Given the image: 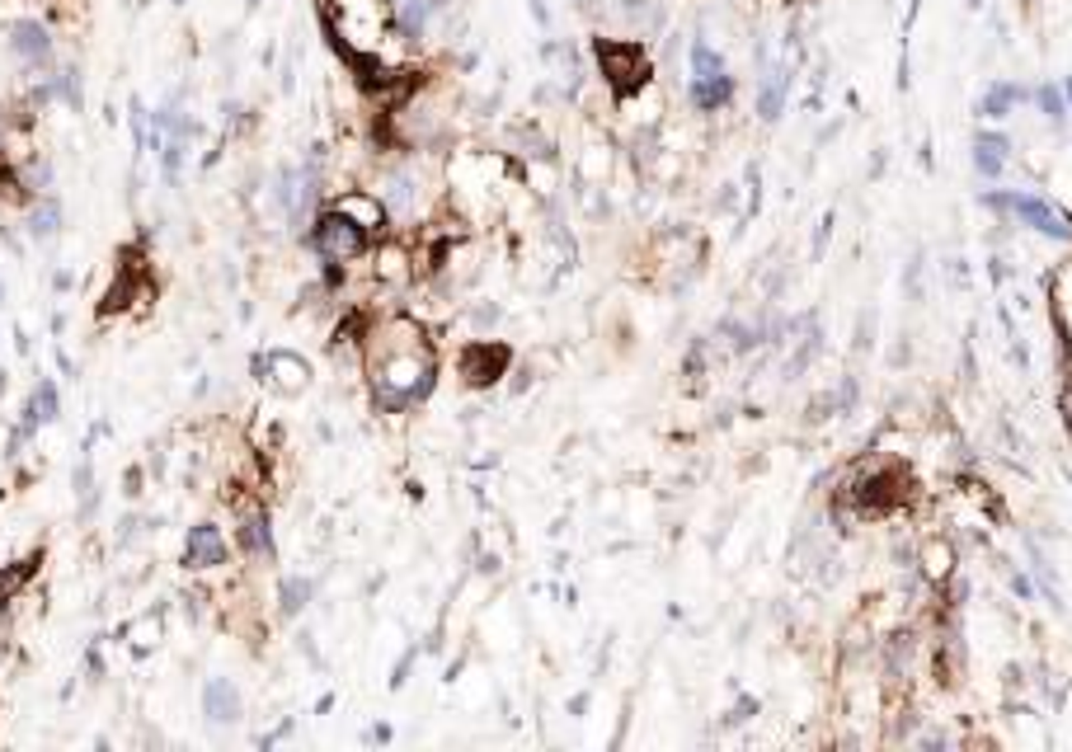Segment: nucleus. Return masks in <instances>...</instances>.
<instances>
[{"label": "nucleus", "mask_w": 1072, "mask_h": 752, "mask_svg": "<svg viewBox=\"0 0 1072 752\" xmlns=\"http://www.w3.org/2000/svg\"><path fill=\"white\" fill-rule=\"evenodd\" d=\"M203 710L212 724H235L240 719V691L226 682V677H207L203 687Z\"/></svg>", "instance_id": "ddd939ff"}, {"label": "nucleus", "mask_w": 1072, "mask_h": 752, "mask_svg": "<svg viewBox=\"0 0 1072 752\" xmlns=\"http://www.w3.org/2000/svg\"><path fill=\"white\" fill-rule=\"evenodd\" d=\"M1035 104H1039V114L1044 118H1049L1054 127H1063L1072 114H1067V99H1063V85H1058V80H1049V85H1039L1035 90Z\"/></svg>", "instance_id": "f3484780"}, {"label": "nucleus", "mask_w": 1072, "mask_h": 752, "mask_svg": "<svg viewBox=\"0 0 1072 752\" xmlns=\"http://www.w3.org/2000/svg\"><path fill=\"white\" fill-rule=\"evenodd\" d=\"M0 306H5V287H0Z\"/></svg>", "instance_id": "bb28decb"}, {"label": "nucleus", "mask_w": 1072, "mask_h": 752, "mask_svg": "<svg viewBox=\"0 0 1072 752\" xmlns=\"http://www.w3.org/2000/svg\"><path fill=\"white\" fill-rule=\"evenodd\" d=\"M974 170L983 175V179H1002V170H1007V155L1002 151H993V146H983V142H974Z\"/></svg>", "instance_id": "a211bd4d"}, {"label": "nucleus", "mask_w": 1072, "mask_h": 752, "mask_svg": "<svg viewBox=\"0 0 1072 752\" xmlns=\"http://www.w3.org/2000/svg\"><path fill=\"white\" fill-rule=\"evenodd\" d=\"M579 5H584V0H579Z\"/></svg>", "instance_id": "7c9ffc66"}, {"label": "nucleus", "mask_w": 1072, "mask_h": 752, "mask_svg": "<svg viewBox=\"0 0 1072 752\" xmlns=\"http://www.w3.org/2000/svg\"><path fill=\"white\" fill-rule=\"evenodd\" d=\"M686 99L701 114H720V108L734 99V75H715V80H686Z\"/></svg>", "instance_id": "4468645a"}, {"label": "nucleus", "mask_w": 1072, "mask_h": 752, "mask_svg": "<svg viewBox=\"0 0 1072 752\" xmlns=\"http://www.w3.org/2000/svg\"><path fill=\"white\" fill-rule=\"evenodd\" d=\"M786 95H790V66H766L762 85H757V118L776 123L781 108H786Z\"/></svg>", "instance_id": "f8f14e48"}, {"label": "nucleus", "mask_w": 1072, "mask_h": 752, "mask_svg": "<svg viewBox=\"0 0 1072 752\" xmlns=\"http://www.w3.org/2000/svg\"><path fill=\"white\" fill-rule=\"evenodd\" d=\"M311 249L325 264H353V259L367 255V226H363V221H353L344 207H329V212L316 216V226H311Z\"/></svg>", "instance_id": "7ed1b4c3"}, {"label": "nucleus", "mask_w": 1072, "mask_h": 752, "mask_svg": "<svg viewBox=\"0 0 1072 752\" xmlns=\"http://www.w3.org/2000/svg\"><path fill=\"white\" fill-rule=\"evenodd\" d=\"M983 207H993V212H1007V216H1016L1021 226H1030V231H1039L1044 240H1058V245H1072V226H1067V216L1063 212H1054L1049 203L1039 198V193H1016V188H987L983 198H978Z\"/></svg>", "instance_id": "f03ea898"}, {"label": "nucleus", "mask_w": 1072, "mask_h": 752, "mask_svg": "<svg viewBox=\"0 0 1072 752\" xmlns=\"http://www.w3.org/2000/svg\"><path fill=\"white\" fill-rule=\"evenodd\" d=\"M1067 485H1072V470H1067Z\"/></svg>", "instance_id": "cd10ccee"}, {"label": "nucleus", "mask_w": 1072, "mask_h": 752, "mask_svg": "<svg viewBox=\"0 0 1072 752\" xmlns=\"http://www.w3.org/2000/svg\"><path fill=\"white\" fill-rule=\"evenodd\" d=\"M828 236H833V216H823V226H818V236H814V259L823 255V245H828Z\"/></svg>", "instance_id": "b1692460"}, {"label": "nucleus", "mask_w": 1072, "mask_h": 752, "mask_svg": "<svg viewBox=\"0 0 1072 752\" xmlns=\"http://www.w3.org/2000/svg\"><path fill=\"white\" fill-rule=\"evenodd\" d=\"M734 5H738V0H734Z\"/></svg>", "instance_id": "c756f323"}, {"label": "nucleus", "mask_w": 1072, "mask_h": 752, "mask_svg": "<svg viewBox=\"0 0 1072 752\" xmlns=\"http://www.w3.org/2000/svg\"><path fill=\"white\" fill-rule=\"evenodd\" d=\"M29 574H34V560H24L15 574H0V602H5V597H15V588H19V583L29 578Z\"/></svg>", "instance_id": "aec40b11"}, {"label": "nucleus", "mask_w": 1072, "mask_h": 752, "mask_svg": "<svg viewBox=\"0 0 1072 752\" xmlns=\"http://www.w3.org/2000/svg\"><path fill=\"white\" fill-rule=\"evenodd\" d=\"M1011 588H1016V597H1021V602H1030L1035 597V583L1026 578V574H1011Z\"/></svg>", "instance_id": "5701e85b"}, {"label": "nucleus", "mask_w": 1072, "mask_h": 752, "mask_svg": "<svg viewBox=\"0 0 1072 752\" xmlns=\"http://www.w3.org/2000/svg\"><path fill=\"white\" fill-rule=\"evenodd\" d=\"M504 367H508V348H494V344H466L461 348V376H466V386L499 381Z\"/></svg>", "instance_id": "1a4fd4ad"}, {"label": "nucleus", "mask_w": 1072, "mask_h": 752, "mask_svg": "<svg viewBox=\"0 0 1072 752\" xmlns=\"http://www.w3.org/2000/svg\"><path fill=\"white\" fill-rule=\"evenodd\" d=\"M974 142L993 146V151H1002V155L1011 151V136H1007V132H993V127H978V132H974Z\"/></svg>", "instance_id": "412c9836"}, {"label": "nucleus", "mask_w": 1072, "mask_h": 752, "mask_svg": "<svg viewBox=\"0 0 1072 752\" xmlns=\"http://www.w3.org/2000/svg\"><path fill=\"white\" fill-rule=\"evenodd\" d=\"M875 344V311H861V329H857V348L866 353Z\"/></svg>", "instance_id": "4be33fe9"}, {"label": "nucleus", "mask_w": 1072, "mask_h": 752, "mask_svg": "<svg viewBox=\"0 0 1072 752\" xmlns=\"http://www.w3.org/2000/svg\"><path fill=\"white\" fill-rule=\"evenodd\" d=\"M306 602H311V583H306V578H287V583H283V611H287V617H296Z\"/></svg>", "instance_id": "6ab92c4d"}, {"label": "nucleus", "mask_w": 1072, "mask_h": 752, "mask_svg": "<svg viewBox=\"0 0 1072 752\" xmlns=\"http://www.w3.org/2000/svg\"><path fill=\"white\" fill-rule=\"evenodd\" d=\"M255 372H268L259 381H268L273 391H283V396H296V391H306L311 386V362L306 357H296L287 348H268L255 357Z\"/></svg>", "instance_id": "20e7f679"}, {"label": "nucleus", "mask_w": 1072, "mask_h": 752, "mask_svg": "<svg viewBox=\"0 0 1072 752\" xmlns=\"http://www.w3.org/2000/svg\"><path fill=\"white\" fill-rule=\"evenodd\" d=\"M1058 85H1063V99H1067V114H1072V75H1063V80H1058Z\"/></svg>", "instance_id": "a878e982"}, {"label": "nucleus", "mask_w": 1072, "mask_h": 752, "mask_svg": "<svg viewBox=\"0 0 1072 752\" xmlns=\"http://www.w3.org/2000/svg\"><path fill=\"white\" fill-rule=\"evenodd\" d=\"M231 560V546L222 536V526H212V522H198L194 532H188L184 541V565L188 569H216V565H226Z\"/></svg>", "instance_id": "423d86ee"}, {"label": "nucleus", "mask_w": 1072, "mask_h": 752, "mask_svg": "<svg viewBox=\"0 0 1072 752\" xmlns=\"http://www.w3.org/2000/svg\"><path fill=\"white\" fill-rule=\"evenodd\" d=\"M597 57H602V71H607V80L616 90H630L645 75L640 43H597Z\"/></svg>", "instance_id": "0eeeda50"}, {"label": "nucleus", "mask_w": 1072, "mask_h": 752, "mask_svg": "<svg viewBox=\"0 0 1072 752\" xmlns=\"http://www.w3.org/2000/svg\"><path fill=\"white\" fill-rule=\"evenodd\" d=\"M1026 99H1035L1026 85H1016V80H993V85L983 90V99H978V118L983 123H1002V118L1016 114V104H1026Z\"/></svg>", "instance_id": "9d476101"}, {"label": "nucleus", "mask_w": 1072, "mask_h": 752, "mask_svg": "<svg viewBox=\"0 0 1072 752\" xmlns=\"http://www.w3.org/2000/svg\"><path fill=\"white\" fill-rule=\"evenodd\" d=\"M57 419H62V396H57V381H52V376H43V381L34 386L29 405H24V424H19V433H24V437H34V428H38V424H57Z\"/></svg>", "instance_id": "9b49d317"}, {"label": "nucleus", "mask_w": 1072, "mask_h": 752, "mask_svg": "<svg viewBox=\"0 0 1072 752\" xmlns=\"http://www.w3.org/2000/svg\"><path fill=\"white\" fill-rule=\"evenodd\" d=\"M527 10H532V19L541 24V29H551V10H546V0H527Z\"/></svg>", "instance_id": "393cba45"}, {"label": "nucleus", "mask_w": 1072, "mask_h": 752, "mask_svg": "<svg viewBox=\"0 0 1072 752\" xmlns=\"http://www.w3.org/2000/svg\"><path fill=\"white\" fill-rule=\"evenodd\" d=\"M62 231V203L52 198V193H43V198L29 207V236L34 240H52Z\"/></svg>", "instance_id": "2eb2a0df"}, {"label": "nucleus", "mask_w": 1072, "mask_h": 752, "mask_svg": "<svg viewBox=\"0 0 1072 752\" xmlns=\"http://www.w3.org/2000/svg\"><path fill=\"white\" fill-rule=\"evenodd\" d=\"M175 5H184V0H175Z\"/></svg>", "instance_id": "c85d7f7f"}, {"label": "nucleus", "mask_w": 1072, "mask_h": 752, "mask_svg": "<svg viewBox=\"0 0 1072 752\" xmlns=\"http://www.w3.org/2000/svg\"><path fill=\"white\" fill-rule=\"evenodd\" d=\"M10 52L24 66L47 71L52 66V34H47V24L43 19H15L10 24Z\"/></svg>", "instance_id": "39448f33"}, {"label": "nucleus", "mask_w": 1072, "mask_h": 752, "mask_svg": "<svg viewBox=\"0 0 1072 752\" xmlns=\"http://www.w3.org/2000/svg\"><path fill=\"white\" fill-rule=\"evenodd\" d=\"M686 62H692V80H715V75H729L725 57L715 52L706 38H692V52H686Z\"/></svg>", "instance_id": "dca6fc26"}, {"label": "nucleus", "mask_w": 1072, "mask_h": 752, "mask_svg": "<svg viewBox=\"0 0 1072 752\" xmlns=\"http://www.w3.org/2000/svg\"><path fill=\"white\" fill-rule=\"evenodd\" d=\"M381 344H372V357H367V367H372V391H376V409H386V414H400L409 405H419L428 391H433V353L424 344V334L419 325H409V320H391L386 329L376 334Z\"/></svg>", "instance_id": "f257e3e1"}, {"label": "nucleus", "mask_w": 1072, "mask_h": 752, "mask_svg": "<svg viewBox=\"0 0 1072 752\" xmlns=\"http://www.w3.org/2000/svg\"><path fill=\"white\" fill-rule=\"evenodd\" d=\"M235 546L250 555L255 565H278V546H273V526H268V513H245L240 526H235Z\"/></svg>", "instance_id": "6e6552de"}]
</instances>
